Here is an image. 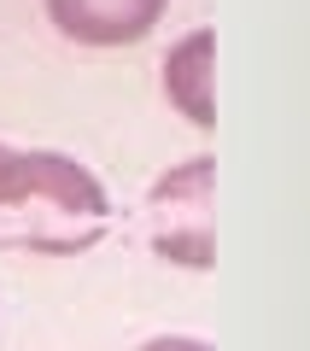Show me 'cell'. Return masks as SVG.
I'll list each match as a JSON object with an SVG mask.
<instances>
[{"label":"cell","mask_w":310,"mask_h":351,"mask_svg":"<svg viewBox=\"0 0 310 351\" xmlns=\"http://www.w3.org/2000/svg\"><path fill=\"white\" fill-rule=\"evenodd\" d=\"M112 223V199L82 158L0 141V252H88Z\"/></svg>","instance_id":"6da1fadb"},{"label":"cell","mask_w":310,"mask_h":351,"mask_svg":"<svg viewBox=\"0 0 310 351\" xmlns=\"http://www.w3.org/2000/svg\"><path fill=\"white\" fill-rule=\"evenodd\" d=\"M211 182H217V158L193 152L147 188V234L164 263H182V269H211L217 263Z\"/></svg>","instance_id":"7a4b0ae2"},{"label":"cell","mask_w":310,"mask_h":351,"mask_svg":"<svg viewBox=\"0 0 310 351\" xmlns=\"http://www.w3.org/2000/svg\"><path fill=\"white\" fill-rule=\"evenodd\" d=\"M47 24L76 47H135L164 24L170 0H41Z\"/></svg>","instance_id":"3957f363"},{"label":"cell","mask_w":310,"mask_h":351,"mask_svg":"<svg viewBox=\"0 0 310 351\" xmlns=\"http://www.w3.org/2000/svg\"><path fill=\"white\" fill-rule=\"evenodd\" d=\"M211 71H217V36H211V24L187 29V36L164 53V100H170V112L187 117L193 129H217Z\"/></svg>","instance_id":"277c9868"},{"label":"cell","mask_w":310,"mask_h":351,"mask_svg":"<svg viewBox=\"0 0 310 351\" xmlns=\"http://www.w3.org/2000/svg\"><path fill=\"white\" fill-rule=\"evenodd\" d=\"M135 351H211L199 334H158V339H147V346H135Z\"/></svg>","instance_id":"5b68a950"}]
</instances>
